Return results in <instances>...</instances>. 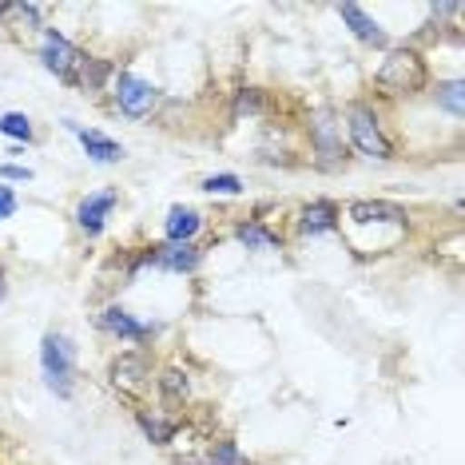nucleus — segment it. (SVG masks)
I'll return each instance as SVG.
<instances>
[{"label":"nucleus","instance_id":"obj_27","mask_svg":"<svg viewBox=\"0 0 465 465\" xmlns=\"http://www.w3.org/2000/svg\"><path fill=\"white\" fill-rule=\"evenodd\" d=\"M172 465H207V450H195V453H175Z\"/></svg>","mask_w":465,"mask_h":465},{"label":"nucleus","instance_id":"obj_21","mask_svg":"<svg viewBox=\"0 0 465 465\" xmlns=\"http://www.w3.org/2000/svg\"><path fill=\"white\" fill-rule=\"evenodd\" d=\"M267 112V92L262 88H235L231 96V115L242 120V115H262Z\"/></svg>","mask_w":465,"mask_h":465},{"label":"nucleus","instance_id":"obj_17","mask_svg":"<svg viewBox=\"0 0 465 465\" xmlns=\"http://www.w3.org/2000/svg\"><path fill=\"white\" fill-rule=\"evenodd\" d=\"M199 231H203V211L183 207V203H175L172 211H167V219H163V242H195Z\"/></svg>","mask_w":465,"mask_h":465},{"label":"nucleus","instance_id":"obj_13","mask_svg":"<svg viewBox=\"0 0 465 465\" xmlns=\"http://www.w3.org/2000/svg\"><path fill=\"white\" fill-rule=\"evenodd\" d=\"M152 382H155V394H160V401L172 410V414H179V410L192 401V374H187V366H179V362L160 366Z\"/></svg>","mask_w":465,"mask_h":465},{"label":"nucleus","instance_id":"obj_22","mask_svg":"<svg viewBox=\"0 0 465 465\" xmlns=\"http://www.w3.org/2000/svg\"><path fill=\"white\" fill-rule=\"evenodd\" d=\"M8 20L20 33H40L45 28V8L33 5V0H20V5H8Z\"/></svg>","mask_w":465,"mask_h":465},{"label":"nucleus","instance_id":"obj_12","mask_svg":"<svg viewBox=\"0 0 465 465\" xmlns=\"http://www.w3.org/2000/svg\"><path fill=\"white\" fill-rule=\"evenodd\" d=\"M115 203H120V192H92V195H84L76 211H72V219H76V227L84 231L88 239H100L104 235V227H108V215L115 211Z\"/></svg>","mask_w":465,"mask_h":465},{"label":"nucleus","instance_id":"obj_6","mask_svg":"<svg viewBox=\"0 0 465 465\" xmlns=\"http://www.w3.org/2000/svg\"><path fill=\"white\" fill-rule=\"evenodd\" d=\"M346 231H390L394 239H401L410 231V211L390 203V199H354L346 207Z\"/></svg>","mask_w":465,"mask_h":465},{"label":"nucleus","instance_id":"obj_14","mask_svg":"<svg viewBox=\"0 0 465 465\" xmlns=\"http://www.w3.org/2000/svg\"><path fill=\"white\" fill-rule=\"evenodd\" d=\"M64 128L80 140V147L88 152V160H92V163H120L124 155H128V152H124V143H120V140L104 135L100 128H84V124H76V120H64Z\"/></svg>","mask_w":465,"mask_h":465},{"label":"nucleus","instance_id":"obj_25","mask_svg":"<svg viewBox=\"0 0 465 465\" xmlns=\"http://www.w3.org/2000/svg\"><path fill=\"white\" fill-rule=\"evenodd\" d=\"M0 179H5V183H33L36 179V172L33 167H25V163H0Z\"/></svg>","mask_w":465,"mask_h":465},{"label":"nucleus","instance_id":"obj_7","mask_svg":"<svg viewBox=\"0 0 465 465\" xmlns=\"http://www.w3.org/2000/svg\"><path fill=\"white\" fill-rule=\"evenodd\" d=\"M155 378V366H152V354L147 346H135V351H120L108 362V386L115 390L120 398H128L132 406L140 401V394L152 386Z\"/></svg>","mask_w":465,"mask_h":465},{"label":"nucleus","instance_id":"obj_19","mask_svg":"<svg viewBox=\"0 0 465 465\" xmlns=\"http://www.w3.org/2000/svg\"><path fill=\"white\" fill-rule=\"evenodd\" d=\"M433 104H438L441 112H450L453 120H461L465 115V80H441L438 88H433Z\"/></svg>","mask_w":465,"mask_h":465},{"label":"nucleus","instance_id":"obj_2","mask_svg":"<svg viewBox=\"0 0 465 465\" xmlns=\"http://www.w3.org/2000/svg\"><path fill=\"white\" fill-rule=\"evenodd\" d=\"M338 120H342V128H346V147H351V152H358L362 160H374V163L394 160V140L386 135L382 112L374 108V100H351Z\"/></svg>","mask_w":465,"mask_h":465},{"label":"nucleus","instance_id":"obj_18","mask_svg":"<svg viewBox=\"0 0 465 465\" xmlns=\"http://www.w3.org/2000/svg\"><path fill=\"white\" fill-rule=\"evenodd\" d=\"M112 76H115V64L108 56H88L84 52V60H80V68H76V80H72V88H80V92H104L112 84Z\"/></svg>","mask_w":465,"mask_h":465},{"label":"nucleus","instance_id":"obj_15","mask_svg":"<svg viewBox=\"0 0 465 465\" xmlns=\"http://www.w3.org/2000/svg\"><path fill=\"white\" fill-rule=\"evenodd\" d=\"M231 235H235V242H242L247 251H259V255H279V251L287 247V239H282L274 227L262 223V219H255V215H251V219H239Z\"/></svg>","mask_w":465,"mask_h":465},{"label":"nucleus","instance_id":"obj_23","mask_svg":"<svg viewBox=\"0 0 465 465\" xmlns=\"http://www.w3.org/2000/svg\"><path fill=\"white\" fill-rule=\"evenodd\" d=\"M207 465H247L235 438H215L207 446Z\"/></svg>","mask_w":465,"mask_h":465},{"label":"nucleus","instance_id":"obj_28","mask_svg":"<svg viewBox=\"0 0 465 465\" xmlns=\"http://www.w3.org/2000/svg\"><path fill=\"white\" fill-rule=\"evenodd\" d=\"M8 294V271H5V262H0V299Z\"/></svg>","mask_w":465,"mask_h":465},{"label":"nucleus","instance_id":"obj_10","mask_svg":"<svg viewBox=\"0 0 465 465\" xmlns=\"http://www.w3.org/2000/svg\"><path fill=\"white\" fill-rule=\"evenodd\" d=\"M132 418H135V426H140V433L152 446H160V450H172L175 446V438H179V430H183V414H172V410H152V406H143V401H135L132 406Z\"/></svg>","mask_w":465,"mask_h":465},{"label":"nucleus","instance_id":"obj_16","mask_svg":"<svg viewBox=\"0 0 465 465\" xmlns=\"http://www.w3.org/2000/svg\"><path fill=\"white\" fill-rule=\"evenodd\" d=\"M334 13L342 16V25L354 33V40H362V45H370V48H390V40H386V33H382V25H378V20L370 16L366 8H358V5H338Z\"/></svg>","mask_w":465,"mask_h":465},{"label":"nucleus","instance_id":"obj_8","mask_svg":"<svg viewBox=\"0 0 465 465\" xmlns=\"http://www.w3.org/2000/svg\"><path fill=\"white\" fill-rule=\"evenodd\" d=\"M84 60V48H76L64 33H56V28H45V40H40V64H45L52 76L60 84H72L76 80V68Z\"/></svg>","mask_w":465,"mask_h":465},{"label":"nucleus","instance_id":"obj_24","mask_svg":"<svg viewBox=\"0 0 465 465\" xmlns=\"http://www.w3.org/2000/svg\"><path fill=\"white\" fill-rule=\"evenodd\" d=\"M199 192H207V195H242V179L235 172H219V175H207L203 183H199Z\"/></svg>","mask_w":465,"mask_h":465},{"label":"nucleus","instance_id":"obj_4","mask_svg":"<svg viewBox=\"0 0 465 465\" xmlns=\"http://www.w3.org/2000/svg\"><path fill=\"white\" fill-rule=\"evenodd\" d=\"M40 370H45V386L56 398H72L76 390V346L68 334L48 331L40 338Z\"/></svg>","mask_w":465,"mask_h":465},{"label":"nucleus","instance_id":"obj_26","mask_svg":"<svg viewBox=\"0 0 465 465\" xmlns=\"http://www.w3.org/2000/svg\"><path fill=\"white\" fill-rule=\"evenodd\" d=\"M16 207H20V195L8 183H0V223H5V219H13Z\"/></svg>","mask_w":465,"mask_h":465},{"label":"nucleus","instance_id":"obj_1","mask_svg":"<svg viewBox=\"0 0 465 465\" xmlns=\"http://www.w3.org/2000/svg\"><path fill=\"white\" fill-rule=\"evenodd\" d=\"M374 96L378 100H414L430 88V60L414 45H390L382 64L374 68Z\"/></svg>","mask_w":465,"mask_h":465},{"label":"nucleus","instance_id":"obj_5","mask_svg":"<svg viewBox=\"0 0 465 465\" xmlns=\"http://www.w3.org/2000/svg\"><path fill=\"white\" fill-rule=\"evenodd\" d=\"M108 92H112V108L120 115H128V120H147V115H155L163 104V92L155 88L152 80L135 76V72H115Z\"/></svg>","mask_w":465,"mask_h":465},{"label":"nucleus","instance_id":"obj_20","mask_svg":"<svg viewBox=\"0 0 465 465\" xmlns=\"http://www.w3.org/2000/svg\"><path fill=\"white\" fill-rule=\"evenodd\" d=\"M0 135H8V140H16V143H33V140H36L33 115H25V112H5V115H0Z\"/></svg>","mask_w":465,"mask_h":465},{"label":"nucleus","instance_id":"obj_11","mask_svg":"<svg viewBox=\"0 0 465 465\" xmlns=\"http://www.w3.org/2000/svg\"><path fill=\"white\" fill-rule=\"evenodd\" d=\"M294 231L306 235V239L342 231V207H338L334 199H311V203H302L299 215H294Z\"/></svg>","mask_w":465,"mask_h":465},{"label":"nucleus","instance_id":"obj_29","mask_svg":"<svg viewBox=\"0 0 465 465\" xmlns=\"http://www.w3.org/2000/svg\"><path fill=\"white\" fill-rule=\"evenodd\" d=\"M5 25H8V5L0 0V28H5Z\"/></svg>","mask_w":465,"mask_h":465},{"label":"nucleus","instance_id":"obj_3","mask_svg":"<svg viewBox=\"0 0 465 465\" xmlns=\"http://www.w3.org/2000/svg\"><path fill=\"white\" fill-rule=\"evenodd\" d=\"M302 128H306V140H311V163L319 172H342L346 160H351V147L342 140V120H338L331 104L311 108Z\"/></svg>","mask_w":465,"mask_h":465},{"label":"nucleus","instance_id":"obj_9","mask_svg":"<svg viewBox=\"0 0 465 465\" xmlns=\"http://www.w3.org/2000/svg\"><path fill=\"white\" fill-rule=\"evenodd\" d=\"M96 331L120 338V342L143 346V342H152V338L160 334V322H140L132 311H124L120 302H112V306H104V311L96 314Z\"/></svg>","mask_w":465,"mask_h":465}]
</instances>
